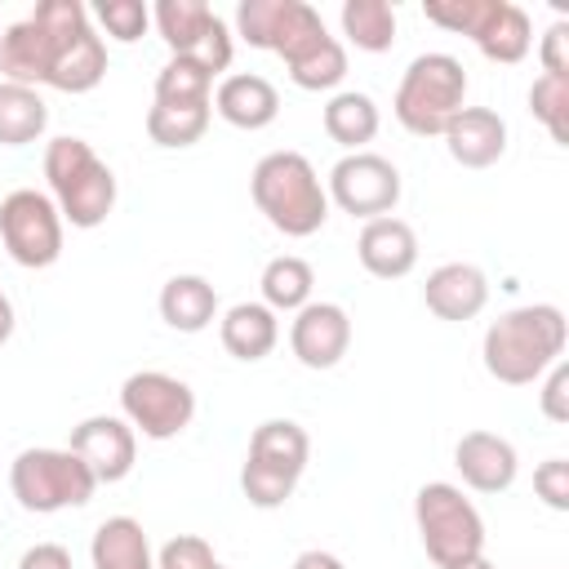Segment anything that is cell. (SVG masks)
I'll return each mask as SVG.
<instances>
[{"label":"cell","instance_id":"6da1fadb","mask_svg":"<svg viewBox=\"0 0 569 569\" xmlns=\"http://www.w3.org/2000/svg\"><path fill=\"white\" fill-rule=\"evenodd\" d=\"M489 378L507 387L538 382L560 356H565V311L556 302H529L502 311L480 342Z\"/></svg>","mask_w":569,"mask_h":569},{"label":"cell","instance_id":"7a4b0ae2","mask_svg":"<svg viewBox=\"0 0 569 569\" xmlns=\"http://www.w3.org/2000/svg\"><path fill=\"white\" fill-rule=\"evenodd\" d=\"M249 191H253L258 213L280 236L307 240L329 218L325 182H320V173L311 169V160L302 151H267L249 173Z\"/></svg>","mask_w":569,"mask_h":569},{"label":"cell","instance_id":"3957f363","mask_svg":"<svg viewBox=\"0 0 569 569\" xmlns=\"http://www.w3.org/2000/svg\"><path fill=\"white\" fill-rule=\"evenodd\" d=\"M44 178H49V196L62 213V222L93 231L107 222V213L116 209V173L111 164L76 133H62L44 147Z\"/></svg>","mask_w":569,"mask_h":569},{"label":"cell","instance_id":"277c9868","mask_svg":"<svg viewBox=\"0 0 569 569\" xmlns=\"http://www.w3.org/2000/svg\"><path fill=\"white\" fill-rule=\"evenodd\" d=\"M31 18L49 31V76L44 84L58 93H89L107 76V44L89 22V9L80 0H40Z\"/></svg>","mask_w":569,"mask_h":569},{"label":"cell","instance_id":"5b68a950","mask_svg":"<svg viewBox=\"0 0 569 569\" xmlns=\"http://www.w3.org/2000/svg\"><path fill=\"white\" fill-rule=\"evenodd\" d=\"M467 107V67L453 53H418L391 98L396 120L418 138H440L445 124Z\"/></svg>","mask_w":569,"mask_h":569},{"label":"cell","instance_id":"8992f818","mask_svg":"<svg viewBox=\"0 0 569 569\" xmlns=\"http://www.w3.org/2000/svg\"><path fill=\"white\" fill-rule=\"evenodd\" d=\"M311 458V440L293 418H267L249 436V453L240 467V489L253 507L276 511L293 498Z\"/></svg>","mask_w":569,"mask_h":569},{"label":"cell","instance_id":"52a82bcc","mask_svg":"<svg viewBox=\"0 0 569 569\" xmlns=\"http://www.w3.org/2000/svg\"><path fill=\"white\" fill-rule=\"evenodd\" d=\"M413 520H418L422 551L431 556L436 569H449L458 560L485 556V520H480L476 502L458 485L427 480L413 493Z\"/></svg>","mask_w":569,"mask_h":569},{"label":"cell","instance_id":"ba28073f","mask_svg":"<svg viewBox=\"0 0 569 569\" xmlns=\"http://www.w3.org/2000/svg\"><path fill=\"white\" fill-rule=\"evenodd\" d=\"M9 489L18 498L22 511L36 516H53L67 507H84L98 489V480L89 476V467L71 453V449H22L9 467Z\"/></svg>","mask_w":569,"mask_h":569},{"label":"cell","instance_id":"9c48e42d","mask_svg":"<svg viewBox=\"0 0 569 569\" xmlns=\"http://www.w3.org/2000/svg\"><path fill=\"white\" fill-rule=\"evenodd\" d=\"M236 36L249 40L253 49H271L289 67L302 53H311L329 36V27H325L320 9H311L307 0H240Z\"/></svg>","mask_w":569,"mask_h":569},{"label":"cell","instance_id":"30bf717a","mask_svg":"<svg viewBox=\"0 0 569 569\" xmlns=\"http://www.w3.org/2000/svg\"><path fill=\"white\" fill-rule=\"evenodd\" d=\"M120 418L133 427V436L142 431L147 440H173L196 418V391L164 369H138L120 382Z\"/></svg>","mask_w":569,"mask_h":569},{"label":"cell","instance_id":"8fae6325","mask_svg":"<svg viewBox=\"0 0 569 569\" xmlns=\"http://www.w3.org/2000/svg\"><path fill=\"white\" fill-rule=\"evenodd\" d=\"M0 240L9 258L27 271H44L62 258V213L53 196L36 187H18L0 200Z\"/></svg>","mask_w":569,"mask_h":569},{"label":"cell","instance_id":"7c38bea8","mask_svg":"<svg viewBox=\"0 0 569 569\" xmlns=\"http://www.w3.org/2000/svg\"><path fill=\"white\" fill-rule=\"evenodd\" d=\"M151 22L173 58H187V62L204 67L209 76L231 67V53H236L231 31L204 0H156Z\"/></svg>","mask_w":569,"mask_h":569},{"label":"cell","instance_id":"4fadbf2b","mask_svg":"<svg viewBox=\"0 0 569 569\" xmlns=\"http://www.w3.org/2000/svg\"><path fill=\"white\" fill-rule=\"evenodd\" d=\"M325 196L351 218H365V222L387 218L400 204V169L378 151H347L329 169Z\"/></svg>","mask_w":569,"mask_h":569},{"label":"cell","instance_id":"5bb4252c","mask_svg":"<svg viewBox=\"0 0 569 569\" xmlns=\"http://www.w3.org/2000/svg\"><path fill=\"white\" fill-rule=\"evenodd\" d=\"M98 485H116L133 471V458H138V436L124 418L116 413H93L84 422L71 427V445H67Z\"/></svg>","mask_w":569,"mask_h":569},{"label":"cell","instance_id":"9a60e30c","mask_svg":"<svg viewBox=\"0 0 569 569\" xmlns=\"http://www.w3.org/2000/svg\"><path fill=\"white\" fill-rule=\"evenodd\" d=\"M289 347L307 369H333L351 347V316L338 302H307L293 311Z\"/></svg>","mask_w":569,"mask_h":569},{"label":"cell","instance_id":"2e32d148","mask_svg":"<svg viewBox=\"0 0 569 569\" xmlns=\"http://www.w3.org/2000/svg\"><path fill=\"white\" fill-rule=\"evenodd\" d=\"M453 467L462 476L467 489L476 493H502L516 485V471H520V458H516V445L498 431H467L458 445H453Z\"/></svg>","mask_w":569,"mask_h":569},{"label":"cell","instance_id":"e0dca14e","mask_svg":"<svg viewBox=\"0 0 569 569\" xmlns=\"http://www.w3.org/2000/svg\"><path fill=\"white\" fill-rule=\"evenodd\" d=\"M440 138L462 169H489L507 151V120L493 107H462Z\"/></svg>","mask_w":569,"mask_h":569},{"label":"cell","instance_id":"ac0fdd59","mask_svg":"<svg viewBox=\"0 0 569 569\" xmlns=\"http://www.w3.org/2000/svg\"><path fill=\"white\" fill-rule=\"evenodd\" d=\"M356 258L369 276L378 280H400L418 267V236L405 218H373L360 227V240H356Z\"/></svg>","mask_w":569,"mask_h":569},{"label":"cell","instance_id":"d6986e66","mask_svg":"<svg viewBox=\"0 0 569 569\" xmlns=\"http://www.w3.org/2000/svg\"><path fill=\"white\" fill-rule=\"evenodd\" d=\"M422 302L440 320H476L489 302V280L476 262H440L422 284Z\"/></svg>","mask_w":569,"mask_h":569},{"label":"cell","instance_id":"ffe728a7","mask_svg":"<svg viewBox=\"0 0 569 569\" xmlns=\"http://www.w3.org/2000/svg\"><path fill=\"white\" fill-rule=\"evenodd\" d=\"M213 111L236 124V129H267L276 116H280V93L267 76L258 71H236V76H222V84L213 89Z\"/></svg>","mask_w":569,"mask_h":569},{"label":"cell","instance_id":"44dd1931","mask_svg":"<svg viewBox=\"0 0 569 569\" xmlns=\"http://www.w3.org/2000/svg\"><path fill=\"white\" fill-rule=\"evenodd\" d=\"M49 53H53V40H49V31L27 13L22 22H9L4 31H0V76L9 80V84H27V89H36V84H44V76H49Z\"/></svg>","mask_w":569,"mask_h":569},{"label":"cell","instance_id":"7402d4cb","mask_svg":"<svg viewBox=\"0 0 569 569\" xmlns=\"http://www.w3.org/2000/svg\"><path fill=\"white\" fill-rule=\"evenodd\" d=\"M218 338L227 347V356L253 365L262 356H271V347L280 342V320L267 302H236L222 311L218 320Z\"/></svg>","mask_w":569,"mask_h":569},{"label":"cell","instance_id":"603a6c76","mask_svg":"<svg viewBox=\"0 0 569 569\" xmlns=\"http://www.w3.org/2000/svg\"><path fill=\"white\" fill-rule=\"evenodd\" d=\"M218 316V289L196 276V271H182V276H169L164 289H160V320L178 333H200L209 329Z\"/></svg>","mask_w":569,"mask_h":569},{"label":"cell","instance_id":"cb8c5ba5","mask_svg":"<svg viewBox=\"0 0 569 569\" xmlns=\"http://www.w3.org/2000/svg\"><path fill=\"white\" fill-rule=\"evenodd\" d=\"M89 560H93V569H156L147 529L133 516H107L93 529Z\"/></svg>","mask_w":569,"mask_h":569},{"label":"cell","instance_id":"d4e9b609","mask_svg":"<svg viewBox=\"0 0 569 569\" xmlns=\"http://www.w3.org/2000/svg\"><path fill=\"white\" fill-rule=\"evenodd\" d=\"M471 44H476L489 62H502V67L520 62V58L529 53V44H533L529 13H525L520 4H511V0H493L489 18H485L480 31L471 36Z\"/></svg>","mask_w":569,"mask_h":569},{"label":"cell","instance_id":"484cf974","mask_svg":"<svg viewBox=\"0 0 569 569\" xmlns=\"http://www.w3.org/2000/svg\"><path fill=\"white\" fill-rule=\"evenodd\" d=\"M325 133L338 142V147H347V151H365V142H373V133H378V102L369 98V93H360V89H342V93H333L329 102H325Z\"/></svg>","mask_w":569,"mask_h":569},{"label":"cell","instance_id":"4316f807","mask_svg":"<svg viewBox=\"0 0 569 569\" xmlns=\"http://www.w3.org/2000/svg\"><path fill=\"white\" fill-rule=\"evenodd\" d=\"M49 129V107L36 89L0 80V147H27Z\"/></svg>","mask_w":569,"mask_h":569},{"label":"cell","instance_id":"83f0119b","mask_svg":"<svg viewBox=\"0 0 569 569\" xmlns=\"http://www.w3.org/2000/svg\"><path fill=\"white\" fill-rule=\"evenodd\" d=\"M209 111H213V102H151V111H147V138L156 147H169V151L191 147V142L204 138Z\"/></svg>","mask_w":569,"mask_h":569},{"label":"cell","instance_id":"f1b7e54d","mask_svg":"<svg viewBox=\"0 0 569 569\" xmlns=\"http://www.w3.org/2000/svg\"><path fill=\"white\" fill-rule=\"evenodd\" d=\"M262 302L271 311H302L311 302V284H316V271L307 258L298 253H280L262 267Z\"/></svg>","mask_w":569,"mask_h":569},{"label":"cell","instance_id":"f546056e","mask_svg":"<svg viewBox=\"0 0 569 569\" xmlns=\"http://www.w3.org/2000/svg\"><path fill=\"white\" fill-rule=\"evenodd\" d=\"M342 36L365 53H387L396 44V9L387 0H342Z\"/></svg>","mask_w":569,"mask_h":569},{"label":"cell","instance_id":"4dcf8cb0","mask_svg":"<svg viewBox=\"0 0 569 569\" xmlns=\"http://www.w3.org/2000/svg\"><path fill=\"white\" fill-rule=\"evenodd\" d=\"M347 76V49L338 44V36H325L311 53H302L298 62H289V80L307 93H320V89H338Z\"/></svg>","mask_w":569,"mask_h":569},{"label":"cell","instance_id":"1f68e13d","mask_svg":"<svg viewBox=\"0 0 569 569\" xmlns=\"http://www.w3.org/2000/svg\"><path fill=\"white\" fill-rule=\"evenodd\" d=\"M156 102H213V76L187 58H169L156 76Z\"/></svg>","mask_w":569,"mask_h":569},{"label":"cell","instance_id":"d6a6232c","mask_svg":"<svg viewBox=\"0 0 569 569\" xmlns=\"http://www.w3.org/2000/svg\"><path fill=\"white\" fill-rule=\"evenodd\" d=\"M93 18H98V27H102L111 40H120V44L142 40L147 27H151V9H147L142 0H98V4H93Z\"/></svg>","mask_w":569,"mask_h":569},{"label":"cell","instance_id":"836d02e7","mask_svg":"<svg viewBox=\"0 0 569 569\" xmlns=\"http://www.w3.org/2000/svg\"><path fill=\"white\" fill-rule=\"evenodd\" d=\"M565 107H569V80H560V76H538V80L529 84V111H533V120L547 124V133H551L556 142H569V133H565Z\"/></svg>","mask_w":569,"mask_h":569},{"label":"cell","instance_id":"e575fe53","mask_svg":"<svg viewBox=\"0 0 569 569\" xmlns=\"http://www.w3.org/2000/svg\"><path fill=\"white\" fill-rule=\"evenodd\" d=\"M489 9H493V0H427L422 4L427 22H436V27L453 31V36H467V40L480 31V22L489 18Z\"/></svg>","mask_w":569,"mask_h":569},{"label":"cell","instance_id":"d590c367","mask_svg":"<svg viewBox=\"0 0 569 569\" xmlns=\"http://www.w3.org/2000/svg\"><path fill=\"white\" fill-rule=\"evenodd\" d=\"M156 569H218V556L200 533H178L160 547Z\"/></svg>","mask_w":569,"mask_h":569},{"label":"cell","instance_id":"8d00e7d4","mask_svg":"<svg viewBox=\"0 0 569 569\" xmlns=\"http://www.w3.org/2000/svg\"><path fill=\"white\" fill-rule=\"evenodd\" d=\"M533 493L551 507V511H569V462L565 458H547L533 471Z\"/></svg>","mask_w":569,"mask_h":569},{"label":"cell","instance_id":"74e56055","mask_svg":"<svg viewBox=\"0 0 569 569\" xmlns=\"http://www.w3.org/2000/svg\"><path fill=\"white\" fill-rule=\"evenodd\" d=\"M538 405H542V413L551 422H569V365L565 360H556L547 369V382L538 391Z\"/></svg>","mask_w":569,"mask_h":569},{"label":"cell","instance_id":"f35d334b","mask_svg":"<svg viewBox=\"0 0 569 569\" xmlns=\"http://www.w3.org/2000/svg\"><path fill=\"white\" fill-rule=\"evenodd\" d=\"M538 58H542V76L569 80V22H551V27H547Z\"/></svg>","mask_w":569,"mask_h":569},{"label":"cell","instance_id":"ab89813d","mask_svg":"<svg viewBox=\"0 0 569 569\" xmlns=\"http://www.w3.org/2000/svg\"><path fill=\"white\" fill-rule=\"evenodd\" d=\"M18 569H71V551L62 542H36L18 556Z\"/></svg>","mask_w":569,"mask_h":569},{"label":"cell","instance_id":"60d3db41","mask_svg":"<svg viewBox=\"0 0 569 569\" xmlns=\"http://www.w3.org/2000/svg\"><path fill=\"white\" fill-rule=\"evenodd\" d=\"M293 569H347L333 551H320V547H311V551H302L298 560H293Z\"/></svg>","mask_w":569,"mask_h":569},{"label":"cell","instance_id":"b9f144b4","mask_svg":"<svg viewBox=\"0 0 569 569\" xmlns=\"http://www.w3.org/2000/svg\"><path fill=\"white\" fill-rule=\"evenodd\" d=\"M13 338V302L0 293V347Z\"/></svg>","mask_w":569,"mask_h":569},{"label":"cell","instance_id":"7bdbcfd3","mask_svg":"<svg viewBox=\"0 0 569 569\" xmlns=\"http://www.w3.org/2000/svg\"><path fill=\"white\" fill-rule=\"evenodd\" d=\"M449 569H498V565L485 560V556H471V560H458V565H449Z\"/></svg>","mask_w":569,"mask_h":569},{"label":"cell","instance_id":"ee69618b","mask_svg":"<svg viewBox=\"0 0 569 569\" xmlns=\"http://www.w3.org/2000/svg\"><path fill=\"white\" fill-rule=\"evenodd\" d=\"M218 569H227V565H218Z\"/></svg>","mask_w":569,"mask_h":569}]
</instances>
